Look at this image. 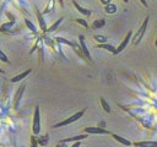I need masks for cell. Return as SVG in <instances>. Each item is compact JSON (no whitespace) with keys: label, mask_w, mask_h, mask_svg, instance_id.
<instances>
[{"label":"cell","mask_w":157,"mask_h":147,"mask_svg":"<svg viewBox=\"0 0 157 147\" xmlns=\"http://www.w3.org/2000/svg\"><path fill=\"white\" fill-rule=\"evenodd\" d=\"M104 24H105V21H104V18H99V20H96V21L93 22V24H92V28H93V29H99V28H102Z\"/></svg>","instance_id":"15"},{"label":"cell","mask_w":157,"mask_h":147,"mask_svg":"<svg viewBox=\"0 0 157 147\" xmlns=\"http://www.w3.org/2000/svg\"><path fill=\"white\" fill-rule=\"evenodd\" d=\"M63 20H64V17H60L55 23H53L48 29H47V33H52V32H54L55 29H58V27L61 24V22H63Z\"/></svg>","instance_id":"14"},{"label":"cell","mask_w":157,"mask_h":147,"mask_svg":"<svg viewBox=\"0 0 157 147\" xmlns=\"http://www.w3.org/2000/svg\"><path fill=\"white\" fill-rule=\"evenodd\" d=\"M123 1H124V2H128V1H129V0H123Z\"/></svg>","instance_id":"32"},{"label":"cell","mask_w":157,"mask_h":147,"mask_svg":"<svg viewBox=\"0 0 157 147\" xmlns=\"http://www.w3.org/2000/svg\"><path fill=\"white\" fill-rule=\"evenodd\" d=\"M131 36H132V32L131 31H129L128 32V34H126V37L123 39V42L118 45V48L115 49V51H114V54H119V53H121L125 48H126V45H128V43L130 42V39H131Z\"/></svg>","instance_id":"5"},{"label":"cell","mask_w":157,"mask_h":147,"mask_svg":"<svg viewBox=\"0 0 157 147\" xmlns=\"http://www.w3.org/2000/svg\"><path fill=\"white\" fill-rule=\"evenodd\" d=\"M88 137V134H83V135H78V136H72V137H66L60 140V143H67V142H77V141H82L85 138Z\"/></svg>","instance_id":"7"},{"label":"cell","mask_w":157,"mask_h":147,"mask_svg":"<svg viewBox=\"0 0 157 147\" xmlns=\"http://www.w3.org/2000/svg\"><path fill=\"white\" fill-rule=\"evenodd\" d=\"M31 141H32V147H37V143H36V137H34V136H32Z\"/></svg>","instance_id":"27"},{"label":"cell","mask_w":157,"mask_h":147,"mask_svg":"<svg viewBox=\"0 0 157 147\" xmlns=\"http://www.w3.org/2000/svg\"><path fill=\"white\" fill-rule=\"evenodd\" d=\"M78 43H80V49H81L82 54L91 61V60H92V59H91V54H90V50L87 49V45H86V43H85V37H83V36H80V37H78Z\"/></svg>","instance_id":"6"},{"label":"cell","mask_w":157,"mask_h":147,"mask_svg":"<svg viewBox=\"0 0 157 147\" xmlns=\"http://www.w3.org/2000/svg\"><path fill=\"white\" fill-rule=\"evenodd\" d=\"M101 2H102L104 6H107V5H109V4H110V0H101Z\"/></svg>","instance_id":"28"},{"label":"cell","mask_w":157,"mask_h":147,"mask_svg":"<svg viewBox=\"0 0 157 147\" xmlns=\"http://www.w3.org/2000/svg\"><path fill=\"white\" fill-rule=\"evenodd\" d=\"M148 16L145 18V21L142 22V24L140 26V28L137 29V33L135 34V38H134V44L135 45H137V44H140V42H141V39H142V37H144V34H145V32H146V28H147V24H148Z\"/></svg>","instance_id":"3"},{"label":"cell","mask_w":157,"mask_h":147,"mask_svg":"<svg viewBox=\"0 0 157 147\" xmlns=\"http://www.w3.org/2000/svg\"><path fill=\"white\" fill-rule=\"evenodd\" d=\"M75 22H77L78 24H81V26H83V27H88V23H87V21L86 20H83V18H75Z\"/></svg>","instance_id":"24"},{"label":"cell","mask_w":157,"mask_h":147,"mask_svg":"<svg viewBox=\"0 0 157 147\" xmlns=\"http://www.w3.org/2000/svg\"><path fill=\"white\" fill-rule=\"evenodd\" d=\"M104 11L107 12V13H115V11H117V6L114 5V4H109V5H107V6H104Z\"/></svg>","instance_id":"16"},{"label":"cell","mask_w":157,"mask_h":147,"mask_svg":"<svg viewBox=\"0 0 157 147\" xmlns=\"http://www.w3.org/2000/svg\"><path fill=\"white\" fill-rule=\"evenodd\" d=\"M13 23H15V22H12V21L6 22V23H2L1 27H0V31H1V32H6L7 29H10V28L13 26Z\"/></svg>","instance_id":"18"},{"label":"cell","mask_w":157,"mask_h":147,"mask_svg":"<svg viewBox=\"0 0 157 147\" xmlns=\"http://www.w3.org/2000/svg\"><path fill=\"white\" fill-rule=\"evenodd\" d=\"M0 58H1V61H4V62H9V59H7V56L5 55V53H4L2 50H0Z\"/></svg>","instance_id":"25"},{"label":"cell","mask_w":157,"mask_h":147,"mask_svg":"<svg viewBox=\"0 0 157 147\" xmlns=\"http://www.w3.org/2000/svg\"><path fill=\"white\" fill-rule=\"evenodd\" d=\"M59 4H60V6H63L64 5V1L63 0H59Z\"/></svg>","instance_id":"31"},{"label":"cell","mask_w":157,"mask_h":147,"mask_svg":"<svg viewBox=\"0 0 157 147\" xmlns=\"http://www.w3.org/2000/svg\"><path fill=\"white\" fill-rule=\"evenodd\" d=\"M101 104H102V108H103V110L104 111H107V113H110V107H109V104L105 102V99L104 98H102L101 97Z\"/></svg>","instance_id":"19"},{"label":"cell","mask_w":157,"mask_h":147,"mask_svg":"<svg viewBox=\"0 0 157 147\" xmlns=\"http://www.w3.org/2000/svg\"><path fill=\"white\" fill-rule=\"evenodd\" d=\"M94 39L99 43V44H104L107 42V37L105 36H101V34H96L94 36Z\"/></svg>","instance_id":"20"},{"label":"cell","mask_w":157,"mask_h":147,"mask_svg":"<svg viewBox=\"0 0 157 147\" xmlns=\"http://www.w3.org/2000/svg\"><path fill=\"white\" fill-rule=\"evenodd\" d=\"M135 147H157V141H140L134 142Z\"/></svg>","instance_id":"9"},{"label":"cell","mask_w":157,"mask_h":147,"mask_svg":"<svg viewBox=\"0 0 157 147\" xmlns=\"http://www.w3.org/2000/svg\"><path fill=\"white\" fill-rule=\"evenodd\" d=\"M70 147H81V142L80 141H77V142H74Z\"/></svg>","instance_id":"26"},{"label":"cell","mask_w":157,"mask_h":147,"mask_svg":"<svg viewBox=\"0 0 157 147\" xmlns=\"http://www.w3.org/2000/svg\"><path fill=\"white\" fill-rule=\"evenodd\" d=\"M25 88H26V85H22V86L17 89V92H16V94H15V100H13V107H15V108L18 107V103H20V100H21V97H22L23 92H25Z\"/></svg>","instance_id":"8"},{"label":"cell","mask_w":157,"mask_h":147,"mask_svg":"<svg viewBox=\"0 0 157 147\" xmlns=\"http://www.w3.org/2000/svg\"><path fill=\"white\" fill-rule=\"evenodd\" d=\"M98 48H103V49H105V50H108V51H110V53H113V54H114V51H115V49H117V48H114L113 45L107 44V43H104V44H98Z\"/></svg>","instance_id":"17"},{"label":"cell","mask_w":157,"mask_h":147,"mask_svg":"<svg viewBox=\"0 0 157 147\" xmlns=\"http://www.w3.org/2000/svg\"><path fill=\"white\" fill-rule=\"evenodd\" d=\"M25 23H26V26H27V27H28V28H29V29H31L33 33H36V32H37L36 26H34V24H33V23H32L29 20H25Z\"/></svg>","instance_id":"23"},{"label":"cell","mask_w":157,"mask_h":147,"mask_svg":"<svg viewBox=\"0 0 157 147\" xmlns=\"http://www.w3.org/2000/svg\"><path fill=\"white\" fill-rule=\"evenodd\" d=\"M156 47H157V39H156Z\"/></svg>","instance_id":"33"},{"label":"cell","mask_w":157,"mask_h":147,"mask_svg":"<svg viewBox=\"0 0 157 147\" xmlns=\"http://www.w3.org/2000/svg\"><path fill=\"white\" fill-rule=\"evenodd\" d=\"M112 136H113V138H114L117 142H119V143H121V145H124V146H130V145H132L131 141H129L128 138L121 137V136H119V135H117V134H112Z\"/></svg>","instance_id":"12"},{"label":"cell","mask_w":157,"mask_h":147,"mask_svg":"<svg viewBox=\"0 0 157 147\" xmlns=\"http://www.w3.org/2000/svg\"><path fill=\"white\" fill-rule=\"evenodd\" d=\"M72 4H74V6L76 7V10H78V12H81L82 15H85V16H90V15H91V10H88V9H85V7L80 6L75 0H72Z\"/></svg>","instance_id":"13"},{"label":"cell","mask_w":157,"mask_h":147,"mask_svg":"<svg viewBox=\"0 0 157 147\" xmlns=\"http://www.w3.org/2000/svg\"><path fill=\"white\" fill-rule=\"evenodd\" d=\"M83 114H85V109H82V110H80V111H77V113H75L74 115H71L70 118H67V119L63 120L61 123L55 124L53 127H54V129H56V127H61V126H65V125H67V124H71V123H74V121L78 120L80 118H82V115H83Z\"/></svg>","instance_id":"1"},{"label":"cell","mask_w":157,"mask_h":147,"mask_svg":"<svg viewBox=\"0 0 157 147\" xmlns=\"http://www.w3.org/2000/svg\"><path fill=\"white\" fill-rule=\"evenodd\" d=\"M32 131H33L34 135H38L39 131H40V111H39V107H36V108H34Z\"/></svg>","instance_id":"2"},{"label":"cell","mask_w":157,"mask_h":147,"mask_svg":"<svg viewBox=\"0 0 157 147\" xmlns=\"http://www.w3.org/2000/svg\"><path fill=\"white\" fill-rule=\"evenodd\" d=\"M31 72H32V70H31V69H28V70H26V71H23V72L18 74V75H16V76H13L12 78H10V82H12V83L18 82V81H21L22 78H25L27 75H29Z\"/></svg>","instance_id":"10"},{"label":"cell","mask_w":157,"mask_h":147,"mask_svg":"<svg viewBox=\"0 0 157 147\" xmlns=\"http://www.w3.org/2000/svg\"><path fill=\"white\" fill-rule=\"evenodd\" d=\"M56 147H65V146H63V143H60V142H59V143H58V146H56Z\"/></svg>","instance_id":"30"},{"label":"cell","mask_w":157,"mask_h":147,"mask_svg":"<svg viewBox=\"0 0 157 147\" xmlns=\"http://www.w3.org/2000/svg\"><path fill=\"white\" fill-rule=\"evenodd\" d=\"M55 40H56V43H61V44H66V45H74L70 40L65 39V38H61V37H56Z\"/></svg>","instance_id":"21"},{"label":"cell","mask_w":157,"mask_h":147,"mask_svg":"<svg viewBox=\"0 0 157 147\" xmlns=\"http://www.w3.org/2000/svg\"><path fill=\"white\" fill-rule=\"evenodd\" d=\"M36 15H37V18H38V22H39V27H40V29L43 31V32H47V26H45V22H44V20H43V15H42V12H39V10L36 7Z\"/></svg>","instance_id":"11"},{"label":"cell","mask_w":157,"mask_h":147,"mask_svg":"<svg viewBox=\"0 0 157 147\" xmlns=\"http://www.w3.org/2000/svg\"><path fill=\"white\" fill-rule=\"evenodd\" d=\"M85 134H88V135H112L109 131L104 130L101 126H88L85 129Z\"/></svg>","instance_id":"4"},{"label":"cell","mask_w":157,"mask_h":147,"mask_svg":"<svg viewBox=\"0 0 157 147\" xmlns=\"http://www.w3.org/2000/svg\"><path fill=\"white\" fill-rule=\"evenodd\" d=\"M48 135H45V136H43V137H39L38 140H37V142H38V145H40V146H45L47 145V142H48Z\"/></svg>","instance_id":"22"},{"label":"cell","mask_w":157,"mask_h":147,"mask_svg":"<svg viewBox=\"0 0 157 147\" xmlns=\"http://www.w3.org/2000/svg\"><path fill=\"white\" fill-rule=\"evenodd\" d=\"M140 1H141V4H142L144 6H147V1H146V0H140Z\"/></svg>","instance_id":"29"}]
</instances>
